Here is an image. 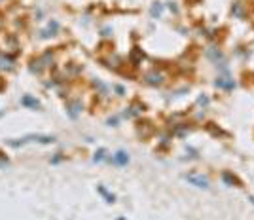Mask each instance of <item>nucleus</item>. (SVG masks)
I'll list each match as a JSON object with an SVG mask.
<instances>
[{
    "mask_svg": "<svg viewBox=\"0 0 254 220\" xmlns=\"http://www.w3.org/2000/svg\"><path fill=\"white\" fill-rule=\"evenodd\" d=\"M186 180L195 184L197 188H209V180L205 177H199V175H186Z\"/></svg>",
    "mask_w": 254,
    "mask_h": 220,
    "instance_id": "obj_1",
    "label": "nucleus"
},
{
    "mask_svg": "<svg viewBox=\"0 0 254 220\" xmlns=\"http://www.w3.org/2000/svg\"><path fill=\"white\" fill-rule=\"evenodd\" d=\"M114 160H116V163L123 165V163H127V161H129V157H127V154H123V152H118V154L114 156Z\"/></svg>",
    "mask_w": 254,
    "mask_h": 220,
    "instance_id": "obj_2",
    "label": "nucleus"
},
{
    "mask_svg": "<svg viewBox=\"0 0 254 220\" xmlns=\"http://www.w3.org/2000/svg\"><path fill=\"white\" fill-rule=\"evenodd\" d=\"M252 203H254V197H252Z\"/></svg>",
    "mask_w": 254,
    "mask_h": 220,
    "instance_id": "obj_3",
    "label": "nucleus"
}]
</instances>
